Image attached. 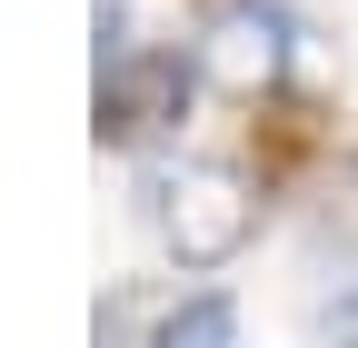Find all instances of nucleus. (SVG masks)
Returning a JSON list of instances; mask_svg holds the SVG:
<instances>
[{
    "mask_svg": "<svg viewBox=\"0 0 358 348\" xmlns=\"http://www.w3.org/2000/svg\"><path fill=\"white\" fill-rule=\"evenodd\" d=\"M289 20L268 10V0H219V10L199 20V80H219V90L239 100H268L289 80Z\"/></svg>",
    "mask_w": 358,
    "mask_h": 348,
    "instance_id": "obj_3",
    "label": "nucleus"
},
{
    "mask_svg": "<svg viewBox=\"0 0 358 348\" xmlns=\"http://www.w3.org/2000/svg\"><path fill=\"white\" fill-rule=\"evenodd\" d=\"M140 209H150V229H159V249L179 259V269H229V259L249 249V229H259V189L239 180V169H219V159L150 169Z\"/></svg>",
    "mask_w": 358,
    "mask_h": 348,
    "instance_id": "obj_1",
    "label": "nucleus"
},
{
    "mask_svg": "<svg viewBox=\"0 0 358 348\" xmlns=\"http://www.w3.org/2000/svg\"><path fill=\"white\" fill-rule=\"evenodd\" d=\"M189 80H199V60H179V50H120V60H100V140L110 150L169 140L179 110H189Z\"/></svg>",
    "mask_w": 358,
    "mask_h": 348,
    "instance_id": "obj_2",
    "label": "nucleus"
},
{
    "mask_svg": "<svg viewBox=\"0 0 358 348\" xmlns=\"http://www.w3.org/2000/svg\"><path fill=\"white\" fill-rule=\"evenodd\" d=\"M319 338H329V348H358V289H338V298H329V319H319Z\"/></svg>",
    "mask_w": 358,
    "mask_h": 348,
    "instance_id": "obj_6",
    "label": "nucleus"
},
{
    "mask_svg": "<svg viewBox=\"0 0 358 348\" xmlns=\"http://www.w3.org/2000/svg\"><path fill=\"white\" fill-rule=\"evenodd\" d=\"M239 338V309H229V298H219V289H199V298H179V309L150 328V348H229Z\"/></svg>",
    "mask_w": 358,
    "mask_h": 348,
    "instance_id": "obj_4",
    "label": "nucleus"
},
{
    "mask_svg": "<svg viewBox=\"0 0 358 348\" xmlns=\"http://www.w3.org/2000/svg\"><path fill=\"white\" fill-rule=\"evenodd\" d=\"M319 249H358V159H338V180L319 189Z\"/></svg>",
    "mask_w": 358,
    "mask_h": 348,
    "instance_id": "obj_5",
    "label": "nucleus"
}]
</instances>
